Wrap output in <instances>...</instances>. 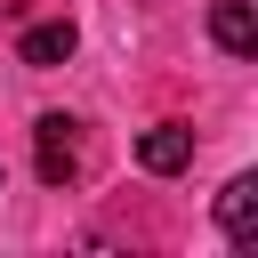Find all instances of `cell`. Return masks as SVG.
Listing matches in <instances>:
<instances>
[{
    "label": "cell",
    "instance_id": "obj_1",
    "mask_svg": "<svg viewBox=\"0 0 258 258\" xmlns=\"http://www.w3.org/2000/svg\"><path fill=\"white\" fill-rule=\"evenodd\" d=\"M32 169H40V185H73V169H81V121L40 113L32 121Z\"/></svg>",
    "mask_w": 258,
    "mask_h": 258
},
{
    "label": "cell",
    "instance_id": "obj_4",
    "mask_svg": "<svg viewBox=\"0 0 258 258\" xmlns=\"http://www.w3.org/2000/svg\"><path fill=\"white\" fill-rule=\"evenodd\" d=\"M73 48H81V32H73L64 16H56V24H24V32H16V64H32V73H48V64H64Z\"/></svg>",
    "mask_w": 258,
    "mask_h": 258
},
{
    "label": "cell",
    "instance_id": "obj_5",
    "mask_svg": "<svg viewBox=\"0 0 258 258\" xmlns=\"http://www.w3.org/2000/svg\"><path fill=\"white\" fill-rule=\"evenodd\" d=\"M210 40H218L226 56H250V48H258V8H250V0H218V8H210Z\"/></svg>",
    "mask_w": 258,
    "mask_h": 258
},
{
    "label": "cell",
    "instance_id": "obj_2",
    "mask_svg": "<svg viewBox=\"0 0 258 258\" xmlns=\"http://www.w3.org/2000/svg\"><path fill=\"white\" fill-rule=\"evenodd\" d=\"M137 161H145L153 177H177V169L194 161V129H185V121H153V129L137 137Z\"/></svg>",
    "mask_w": 258,
    "mask_h": 258
},
{
    "label": "cell",
    "instance_id": "obj_3",
    "mask_svg": "<svg viewBox=\"0 0 258 258\" xmlns=\"http://www.w3.org/2000/svg\"><path fill=\"white\" fill-rule=\"evenodd\" d=\"M218 234H226L234 250L258 242V177H226V194H218Z\"/></svg>",
    "mask_w": 258,
    "mask_h": 258
}]
</instances>
